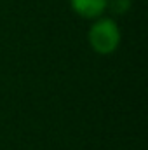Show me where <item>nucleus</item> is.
Here are the masks:
<instances>
[{
  "label": "nucleus",
  "mask_w": 148,
  "mask_h": 150,
  "mask_svg": "<svg viewBox=\"0 0 148 150\" xmlns=\"http://www.w3.org/2000/svg\"><path fill=\"white\" fill-rule=\"evenodd\" d=\"M108 7H111L117 14H122L129 7V0H108Z\"/></svg>",
  "instance_id": "3"
},
{
  "label": "nucleus",
  "mask_w": 148,
  "mask_h": 150,
  "mask_svg": "<svg viewBox=\"0 0 148 150\" xmlns=\"http://www.w3.org/2000/svg\"><path fill=\"white\" fill-rule=\"evenodd\" d=\"M70 7L84 19H96L108 9V0H70Z\"/></svg>",
  "instance_id": "2"
},
{
  "label": "nucleus",
  "mask_w": 148,
  "mask_h": 150,
  "mask_svg": "<svg viewBox=\"0 0 148 150\" xmlns=\"http://www.w3.org/2000/svg\"><path fill=\"white\" fill-rule=\"evenodd\" d=\"M120 38L122 35H120V28L117 21L111 18H105V16L96 18L87 32L89 45L92 47L94 52L101 56L115 52L117 47L120 45Z\"/></svg>",
  "instance_id": "1"
}]
</instances>
